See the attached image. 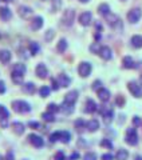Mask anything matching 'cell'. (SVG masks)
Returning <instances> with one entry per match:
<instances>
[{
	"label": "cell",
	"instance_id": "obj_1",
	"mask_svg": "<svg viewBox=\"0 0 142 160\" xmlns=\"http://www.w3.org/2000/svg\"><path fill=\"white\" fill-rule=\"evenodd\" d=\"M12 108L18 113H27L31 111V106L24 100H15V102H12Z\"/></svg>",
	"mask_w": 142,
	"mask_h": 160
},
{
	"label": "cell",
	"instance_id": "obj_2",
	"mask_svg": "<svg viewBox=\"0 0 142 160\" xmlns=\"http://www.w3.org/2000/svg\"><path fill=\"white\" fill-rule=\"evenodd\" d=\"M125 142L129 146H137L138 144V133H137V128L131 127L126 129V136H125Z\"/></svg>",
	"mask_w": 142,
	"mask_h": 160
},
{
	"label": "cell",
	"instance_id": "obj_3",
	"mask_svg": "<svg viewBox=\"0 0 142 160\" xmlns=\"http://www.w3.org/2000/svg\"><path fill=\"white\" fill-rule=\"evenodd\" d=\"M99 112H101V115H102L103 122L106 124H110L114 120V111H113L111 107H102L99 109Z\"/></svg>",
	"mask_w": 142,
	"mask_h": 160
},
{
	"label": "cell",
	"instance_id": "obj_4",
	"mask_svg": "<svg viewBox=\"0 0 142 160\" xmlns=\"http://www.w3.org/2000/svg\"><path fill=\"white\" fill-rule=\"evenodd\" d=\"M74 19H75V11L74 9H66V11L63 12V16H62V23L66 27H70V26H73Z\"/></svg>",
	"mask_w": 142,
	"mask_h": 160
},
{
	"label": "cell",
	"instance_id": "obj_5",
	"mask_svg": "<svg viewBox=\"0 0 142 160\" xmlns=\"http://www.w3.org/2000/svg\"><path fill=\"white\" fill-rule=\"evenodd\" d=\"M91 69H93V67H91V64L89 62H82L78 67V73L80 78H87L90 76Z\"/></svg>",
	"mask_w": 142,
	"mask_h": 160
},
{
	"label": "cell",
	"instance_id": "obj_6",
	"mask_svg": "<svg viewBox=\"0 0 142 160\" xmlns=\"http://www.w3.org/2000/svg\"><path fill=\"white\" fill-rule=\"evenodd\" d=\"M28 142L31 143V146H34L35 148H42L44 146V140L42 136H39L36 133H30L28 135Z\"/></svg>",
	"mask_w": 142,
	"mask_h": 160
},
{
	"label": "cell",
	"instance_id": "obj_7",
	"mask_svg": "<svg viewBox=\"0 0 142 160\" xmlns=\"http://www.w3.org/2000/svg\"><path fill=\"white\" fill-rule=\"evenodd\" d=\"M142 18V11L139 8H133V9H130L129 13H128V20L131 23V24H134V23H138L139 20Z\"/></svg>",
	"mask_w": 142,
	"mask_h": 160
},
{
	"label": "cell",
	"instance_id": "obj_8",
	"mask_svg": "<svg viewBox=\"0 0 142 160\" xmlns=\"http://www.w3.org/2000/svg\"><path fill=\"white\" fill-rule=\"evenodd\" d=\"M128 88H129V91L131 92V95H133L134 98H138V99L142 98V88L137 82H129Z\"/></svg>",
	"mask_w": 142,
	"mask_h": 160
},
{
	"label": "cell",
	"instance_id": "obj_9",
	"mask_svg": "<svg viewBox=\"0 0 142 160\" xmlns=\"http://www.w3.org/2000/svg\"><path fill=\"white\" fill-rule=\"evenodd\" d=\"M79 23H80V26H83V27L91 26V23H93V13L89 11L82 12L79 15Z\"/></svg>",
	"mask_w": 142,
	"mask_h": 160
},
{
	"label": "cell",
	"instance_id": "obj_10",
	"mask_svg": "<svg viewBox=\"0 0 142 160\" xmlns=\"http://www.w3.org/2000/svg\"><path fill=\"white\" fill-rule=\"evenodd\" d=\"M98 55L103 60H110L111 58H113V51H111V48L107 47V46H101V49H99Z\"/></svg>",
	"mask_w": 142,
	"mask_h": 160
},
{
	"label": "cell",
	"instance_id": "obj_11",
	"mask_svg": "<svg viewBox=\"0 0 142 160\" xmlns=\"http://www.w3.org/2000/svg\"><path fill=\"white\" fill-rule=\"evenodd\" d=\"M97 95H98V98H99L101 102H103V103L109 102V100H110V96H111L110 91H109L107 88H105V87H101L98 91H97Z\"/></svg>",
	"mask_w": 142,
	"mask_h": 160
},
{
	"label": "cell",
	"instance_id": "obj_12",
	"mask_svg": "<svg viewBox=\"0 0 142 160\" xmlns=\"http://www.w3.org/2000/svg\"><path fill=\"white\" fill-rule=\"evenodd\" d=\"M85 112L86 113H94L98 111V104L94 102L93 99H87L86 100V106H85Z\"/></svg>",
	"mask_w": 142,
	"mask_h": 160
},
{
	"label": "cell",
	"instance_id": "obj_13",
	"mask_svg": "<svg viewBox=\"0 0 142 160\" xmlns=\"http://www.w3.org/2000/svg\"><path fill=\"white\" fill-rule=\"evenodd\" d=\"M35 72H36V76H38V78L46 79V78H47V75H48V69H47V67H46L43 63H39L38 66H36V69H35Z\"/></svg>",
	"mask_w": 142,
	"mask_h": 160
},
{
	"label": "cell",
	"instance_id": "obj_14",
	"mask_svg": "<svg viewBox=\"0 0 142 160\" xmlns=\"http://www.w3.org/2000/svg\"><path fill=\"white\" fill-rule=\"evenodd\" d=\"M74 106L75 104H71V103H67V102H63L62 104L59 106V111L63 112L66 115H70L74 112Z\"/></svg>",
	"mask_w": 142,
	"mask_h": 160
},
{
	"label": "cell",
	"instance_id": "obj_15",
	"mask_svg": "<svg viewBox=\"0 0 142 160\" xmlns=\"http://www.w3.org/2000/svg\"><path fill=\"white\" fill-rule=\"evenodd\" d=\"M58 84H59V87H63V88H66V87H68L70 84H71V79L67 76L66 73H60L59 76H58Z\"/></svg>",
	"mask_w": 142,
	"mask_h": 160
},
{
	"label": "cell",
	"instance_id": "obj_16",
	"mask_svg": "<svg viewBox=\"0 0 142 160\" xmlns=\"http://www.w3.org/2000/svg\"><path fill=\"white\" fill-rule=\"evenodd\" d=\"M43 27V18L42 16H35L31 22V29L32 31H39Z\"/></svg>",
	"mask_w": 142,
	"mask_h": 160
},
{
	"label": "cell",
	"instance_id": "obj_17",
	"mask_svg": "<svg viewBox=\"0 0 142 160\" xmlns=\"http://www.w3.org/2000/svg\"><path fill=\"white\" fill-rule=\"evenodd\" d=\"M86 128H87V131H90V132L98 131L99 129V122L97 119H91V120H89V122L86 123Z\"/></svg>",
	"mask_w": 142,
	"mask_h": 160
},
{
	"label": "cell",
	"instance_id": "obj_18",
	"mask_svg": "<svg viewBox=\"0 0 142 160\" xmlns=\"http://www.w3.org/2000/svg\"><path fill=\"white\" fill-rule=\"evenodd\" d=\"M11 58H12V55L8 49H0V62L3 64H7L11 62Z\"/></svg>",
	"mask_w": 142,
	"mask_h": 160
},
{
	"label": "cell",
	"instance_id": "obj_19",
	"mask_svg": "<svg viewBox=\"0 0 142 160\" xmlns=\"http://www.w3.org/2000/svg\"><path fill=\"white\" fill-rule=\"evenodd\" d=\"M22 89L24 93H28V95H34L35 92H36V87H35V84L28 82V83H24L22 86Z\"/></svg>",
	"mask_w": 142,
	"mask_h": 160
},
{
	"label": "cell",
	"instance_id": "obj_20",
	"mask_svg": "<svg viewBox=\"0 0 142 160\" xmlns=\"http://www.w3.org/2000/svg\"><path fill=\"white\" fill-rule=\"evenodd\" d=\"M78 100V91H70L66 93L64 96V100L63 102H67V103H71V104H75V102Z\"/></svg>",
	"mask_w": 142,
	"mask_h": 160
},
{
	"label": "cell",
	"instance_id": "obj_21",
	"mask_svg": "<svg viewBox=\"0 0 142 160\" xmlns=\"http://www.w3.org/2000/svg\"><path fill=\"white\" fill-rule=\"evenodd\" d=\"M0 18H2V20H4V22L9 20L12 18L11 9H9L8 7H0Z\"/></svg>",
	"mask_w": 142,
	"mask_h": 160
},
{
	"label": "cell",
	"instance_id": "obj_22",
	"mask_svg": "<svg viewBox=\"0 0 142 160\" xmlns=\"http://www.w3.org/2000/svg\"><path fill=\"white\" fill-rule=\"evenodd\" d=\"M122 64H123V68H126V69H133L137 67L133 58H130V56H125L122 59Z\"/></svg>",
	"mask_w": 142,
	"mask_h": 160
},
{
	"label": "cell",
	"instance_id": "obj_23",
	"mask_svg": "<svg viewBox=\"0 0 142 160\" xmlns=\"http://www.w3.org/2000/svg\"><path fill=\"white\" fill-rule=\"evenodd\" d=\"M19 15L23 19H27L28 16H31L32 15V9L30 7H27V6H20L19 7Z\"/></svg>",
	"mask_w": 142,
	"mask_h": 160
},
{
	"label": "cell",
	"instance_id": "obj_24",
	"mask_svg": "<svg viewBox=\"0 0 142 160\" xmlns=\"http://www.w3.org/2000/svg\"><path fill=\"white\" fill-rule=\"evenodd\" d=\"M98 13L101 15V16H103V18L107 16V15L110 13V7H109V4H107V3L99 4V7H98Z\"/></svg>",
	"mask_w": 142,
	"mask_h": 160
},
{
	"label": "cell",
	"instance_id": "obj_25",
	"mask_svg": "<svg viewBox=\"0 0 142 160\" xmlns=\"http://www.w3.org/2000/svg\"><path fill=\"white\" fill-rule=\"evenodd\" d=\"M12 129H14V132L16 135H23L26 128H24V126L20 122H14L12 123Z\"/></svg>",
	"mask_w": 142,
	"mask_h": 160
},
{
	"label": "cell",
	"instance_id": "obj_26",
	"mask_svg": "<svg viewBox=\"0 0 142 160\" xmlns=\"http://www.w3.org/2000/svg\"><path fill=\"white\" fill-rule=\"evenodd\" d=\"M128 158H129V152L126 151V149H123V148L118 149L117 153H115V156H114L115 160H128Z\"/></svg>",
	"mask_w": 142,
	"mask_h": 160
},
{
	"label": "cell",
	"instance_id": "obj_27",
	"mask_svg": "<svg viewBox=\"0 0 142 160\" xmlns=\"http://www.w3.org/2000/svg\"><path fill=\"white\" fill-rule=\"evenodd\" d=\"M131 46L133 48H141L142 47V36L141 35H134L131 38Z\"/></svg>",
	"mask_w": 142,
	"mask_h": 160
},
{
	"label": "cell",
	"instance_id": "obj_28",
	"mask_svg": "<svg viewBox=\"0 0 142 160\" xmlns=\"http://www.w3.org/2000/svg\"><path fill=\"white\" fill-rule=\"evenodd\" d=\"M23 76H24L23 73H19L15 71H12V73H11V79L15 84H23Z\"/></svg>",
	"mask_w": 142,
	"mask_h": 160
},
{
	"label": "cell",
	"instance_id": "obj_29",
	"mask_svg": "<svg viewBox=\"0 0 142 160\" xmlns=\"http://www.w3.org/2000/svg\"><path fill=\"white\" fill-rule=\"evenodd\" d=\"M28 49H30V53H31L32 56H35V55H38V53H39V51H40V46H39L36 42H32V43H30Z\"/></svg>",
	"mask_w": 142,
	"mask_h": 160
},
{
	"label": "cell",
	"instance_id": "obj_30",
	"mask_svg": "<svg viewBox=\"0 0 142 160\" xmlns=\"http://www.w3.org/2000/svg\"><path fill=\"white\" fill-rule=\"evenodd\" d=\"M71 140V133L68 131H60V138H59V142H62L64 144L70 143Z\"/></svg>",
	"mask_w": 142,
	"mask_h": 160
},
{
	"label": "cell",
	"instance_id": "obj_31",
	"mask_svg": "<svg viewBox=\"0 0 142 160\" xmlns=\"http://www.w3.org/2000/svg\"><path fill=\"white\" fill-rule=\"evenodd\" d=\"M57 49H58L59 53L66 52V49H67V40H66V39H60L59 43H58V46H57Z\"/></svg>",
	"mask_w": 142,
	"mask_h": 160
},
{
	"label": "cell",
	"instance_id": "obj_32",
	"mask_svg": "<svg viewBox=\"0 0 142 160\" xmlns=\"http://www.w3.org/2000/svg\"><path fill=\"white\" fill-rule=\"evenodd\" d=\"M12 71L24 75V73H26V71H27V68H26V66H24V64H22V63H16V64H14Z\"/></svg>",
	"mask_w": 142,
	"mask_h": 160
},
{
	"label": "cell",
	"instance_id": "obj_33",
	"mask_svg": "<svg viewBox=\"0 0 142 160\" xmlns=\"http://www.w3.org/2000/svg\"><path fill=\"white\" fill-rule=\"evenodd\" d=\"M50 93H51V88L50 87H47V86H42L39 88V95L42 98H47V96H50Z\"/></svg>",
	"mask_w": 142,
	"mask_h": 160
},
{
	"label": "cell",
	"instance_id": "obj_34",
	"mask_svg": "<svg viewBox=\"0 0 142 160\" xmlns=\"http://www.w3.org/2000/svg\"><path fill=\"white\" fill-rule=\"evenodd\" d=\"M42 119L44 120V122H47V123H52V122H55V116H54V113L48 112V111L42 113Z\"/></svg>",
	"mask_w": 142,
	"mask_h": 160
},
{
	"label": "cell",
	"instance_id": "obj_35",
	"mask_svg": "<svg viewBox=\"0 0 142 160\" xmlns=\"http://www.w3.org/2000/svg\"><path fill=\"white\" fill-rule=\"evenodd\" d=\"M99 146L106 148V149H113V143H111L110 139H102L99 143Z\"/></svg>",
	"mask_w": 142,
	"mask_h": 160
},
{
	"label": "cell",
	"instance_id": "obj_36",
	"mask_svg": "<svg viewBox=\"0 0 142 160\" xmlns=\"http://www.w3.org/2000/svg\"><path fill=\"white\" fill-rule=\"evenodd\" d=\"M8 118H9V111L0 104V119H8Z\"/></svg>",
	"mask_w": 142,
	"mask_h": 160
},
{
	"label": "cell",
	"instance_id": "obj_37",
	"mask_svg": "<svg viewBox=\"0 0 142 160\" xmlns=\"http://www.w3.org/2000/svg\"><path fill=\"white\" fill-rule=\"evenodd\" d=\"M74 126H75V128H77L78 131L80 132V131H82L83 128H86V122H85L83 119H78L77 122H75V124H74Z\"/></svg>",
	"mask_w": 142,
	"mask_h": 160
},
{
	"label": "cell",
	"instance_id": "obj_38",
	"mask_svg": "<svg viewBox=\"0 0 142 160\" xmlns=\"http://www.w3.org/2000/svg\"><path fill=\"white\" fill-rule=\"evenodd\" d=\"M59 138H60V131H55L50 135V143H57L59 142Z\"/></svg>",
	"mask_w": 142,
	"mask_h": 160
},
{
	"label": "cell",
	"instance_id": "obj_39",
	"mask_svg": "<svg viewBox=\"0 0 142 160\" xmlns=\"http://www.w3.org/2000/svg\"><path fill=\"white\" fill-rule=\"evenodd\" d=\"M47 111H48V112H51V113L58 112V111H59V106H57L55 103H50L48 106H47Z\"/></svg>",
	"mask_w": 142,
	"mask_h": 160
},
{
	"label": "cell",
	"instance_id": "obj_40",
	"mask_svg": "<svg viewBox=\"0 0 142 160\" xmlns=\"http://www.w3.org/2000/svg\"><path fill=\"white\" fill-rule=\"evenodd\" d=\"M125 99L122 98V96H121V95H118V96H117L115 98V106L117 107H123L125 106Z\"/></svg>",
	"mask_w": 142,
	"mask_h": 160
},
{
	"label": "cell",
	"instance_id": "obj_41",
	"mask_svg": "<svg viewBox=\"0 0 142 160\" xmlns=\"http://www.w3.org/2000/svg\"><path fill=\"white\" fill-rule=\"evenodd\" d=\"M83 160H97V155L94 152H87L83 155Z\"/></svg>",
	"mask_w": 142,
	"mask_h": 160
},
{
	"label": "cell",
	"instance_id": "obj_42",
	"mask_svg": "<svg viewBox=\"0 0 142 160\" xmlns=\"http://www.w3.org/2000/svg\"><path fill=\"white\" fill-rule=\"evenodd\" d=\"M99 49H101V44H98V43H94V44H91L90 46V51L93 53H98Z\"/></svg>",
	"mask_w": 142,
	"mask_h": 160
},
{
	"label": "cell",
	"instance_id": "obj_43",
	"mask_svg": "<svg viewBox=\"0 0 142 160\" xmlns=\"http://www.w3.org/2000/svg\"><path fill=\"white\" fill-rule=\"evenodd\" d=\"M28 127L32 128V129H40L42 128V124L39 122H28Z\"/></svg>",
	"mask_w": 142,
	"mask_h": 160
},
{
	"label": "cell",
	"instance_id": "obj_44",
	"mask_svg": "<svg viewBox=\"0 0 142 160\" xmlns=\"http://www.w3.org/2000/svg\"><path fill=\"white\" fill-rule=\"evenodd\" d=\"M54 159H55V160H67V159H66V155H64L63 151H58L57 153H55Z\"/></svg>",
	"mask_w": 142,
	"mask_h": 160
},
{
	"label": "cell",
	"instance_id": "obj_45",
	"mask_svg": "<svg viewBox=\"0 0 142 160\" xmlns=\"http://www.w3.org/2000/svg\"><path fill=\"white\" fill-rule=\"evenodd\" d=\"M101 87H103V86H102V82H101V80H95V82L93 83V86H91L93 91H98Z\"/></svg>",
	"mask_w": 142,
	"mask_h": 160
},
{
	"label": "cell",
	"instance_id": "obj_46",
	"mask_svg": "<svg viewBox=\"0 0 142 160\" xmlns=\"http://www.w3.org/2000/svg\"><path fill=\"white\" fill-rule=\"evenodd\" d=\"M54 36H55V32L52 31V29H48L47 32H46V40H47V42H50V40H52L54 39Z\"/></svg>",
	"mask_w": 142,
	"mask_h": 160
},
{
	"label": "cell",
	"instance_id": "obj_47",
	"mask_svg": "<svg viewBox=\"0 0 142 160\" xmlns=\"http://www.w3.org/2000/svg\"><path fill=\"white\" fill-rule=\"evenodd\" d=\"M51 89H54V91H58L59 89V84H58V80L51 78V87H50Z\"/></svg>",
	"mask_w": 142,
	"mask_h": 160
},
{
	"label": "cell",
	"instance_id": "obj_48",
	"mask_svg": "<svg viewBox=\"0 0 142 160\" xmlns=\"http://www.w3.org/2000/svg\"><path fill=\"white\" fill-rule=\"evenodd\" d=\"M60 4H62L60 3V0H52V11L54 12H57L58 9L60 8Z\"/></svg>",
	"mask_w": 142,
	"mask_h": 160
},
{
	"label": "cell",
	"instance_id": "obj_49",
	"mask_svg": "<svg viewBox=\"0 0 142 160\" xmlns=\"http://www.w3.org/2000/svg\"><path fill=\"white\" fill-rule=\"evenodd\" d=\"M3 160H15V155H14V152H12V151H8V152L6 153V156L3 158Z\"/></svg>",
	"mask_w": 142,
	"mask_h": 160
},
{
	"label": "cell",
	"instance_id": "obj_50",
	"mask_svg": "<svg viewBox=\"0 0 142 160\" xmlns=\"http://www.w3.org/2000/svg\"><path fill=\"white\" fill-rule=\"evenodd\" d=\"M102 160H114V155L113 153H103L102 156H101Z\"/></svg>",
	"mask_w": 142,
	"mask_h": 160
},
{
	"label": "cell",
	"instance_id": "obj_51",
	"mask_svg": "<svg viewBox=\"0 0 142 160\" xmlns=\"http://www.w3.org/2000/svg\"><path fill=\"white\" fill-rule=\"evenodd\" d=\"M7 91V87H6V83L3 82V80H0V95H3V93H6Z\"/></svg>",
	"mask_w": 142,
	"mask_h": 160
},
{
	"label": "cell",
	"instance_id": "obj_52",
	"mask_svg": "<svg viewBox=\"0 0 142 160\" xmlns=\"http://www.w3.org/2000/svg\"><path fill=\"white\" fill-rule=\"evenodd\" d=\"M80 158V155H79V152H77V151H75V152H73V153H71L70 155V158H68V160H78Z\"/></svg>",
	"mask_w": 142,
	"mask_h": 160
},
{
	"label": "cell",
	"instance_id": "obj_53",
	"mask_svg": "<svg viewBox=\"0 0 142 160\" xmlns=\"http://www.w3.org/2000/svg\"><path fill=\"white\" fill-rule=\"evenodd\" d=\"M133 124L135 127H138V126H141V119L138 118V116H134L133 118Z\"/></svg>",
	"mask_w": 142,
	"mask_h": 160
},
{
	"label": "cell",
	"instance_id": "obj_54",
	"mask_svg": "<svg viewBox=\"0 0 142 160\" xmlns=\"http://www.w3.org/2000/svg\"><path fill=\"white\" fill-rule=\"evenodd\" d=\"M134 160H142V156H141V155H135V156H134Z\"/></svg>",
	"mask_w": 142,
	"mask_h": 160
},
{
	"label": "cell",
	"instance_id": "obj_55",
	"mask_svg": "<svg viewBox=\"0 0 142 160\" xmlns=\"http://www.w3.org/2000/svg\"><path fill=\"white\" fill-rule=\"evenodd\" d=\"M79 2H80V3H89L90 0H79Z\"/></svg>",
	"mask_w": 142,
	"mask_h": 160
},
{
	"label": "cell",
	"instance_id": "obj_56",
	"mask_svg": "<svg viewBox=\"0 0 142 160\" xmlns=\"http://www.w3.org/2000/svg\"><path fill=\"white\" fill-rule=\"evenodd\" d=\"M0 2H6V3H8V2H12V0H0Z\"/></svg>",
	"mask_w": 142,
	"mask_h": 160
},
{
	"label": "cell",
	"instance_id": "obj_57",
	"mask_svg": "<svg viewBox=\"0 0 142 160\" xmlns=\"http://www.w3.org/2000/svg\"><path fill=\"white\" fill-rule=\"evenodd\" d=\"M139 83H141V86H142V75H141V78H139Z\"/></svg>",
	"mask_w": 142,
	"mask_h": 160
},
{
	"label": "cell",
	"instance_id": "obj_58",
	"mask_svg": "<svg viewBox=\"0 0 142 160\" xmlns=\"http://www.w3.org/2000/svg\"><path fill=\"white\" fill-rule=\"evenodd\" d=\"M0 160H3V156H2V155H0Z\"/></svg>",
	"mask_w": 142,
	"mask_h": 160
},
{
	"label": "cell",
	"instance_id": "obj_59",
	"mask_svg": "<svg viewBox=\"0 0 142 160\" xmlns=\"http://www.w3.org/2000/svg\"><path fill=\"white\" fill-rule=\"evenodd\" d=\"M121 2H125V0H121Z\"/></svg>",
	"mask_w": 142,
	"mask_h": 160
},
{
	"label": "cell",
	"instance_id": "obj_60",
	"mask_svg": "<svg viewBox=\"0 0 142 160\" xmlns=\"http://www.w3.org/2000/svg\"><path fill=\"white\" fill-rule=\"evenodd\" d=\"M23 160H27V159H23Z\"/></svg>",
	"mask_w": 142,
	"mask_h": 160
},
{
	"label": "cell",
	"instance_id": "obj_61",
	"mask_svg": "<svg viewBox=\"0 0 142 160\" xmlns=\"http://www.w3.org/2000/svg\"><path fill=\"white\" fill-rule=\"evenodd\" d=\"M0 38H2V35H0Z\"/></svg>",
	"mask_w": 142,
	"mask_h": 160
},
{
	"label": "cell",
	"instance_id": "obj_62",
	"mask_svg": "<svg viewBox=\"0 0 142 160\" xmlns=\"http://www.w3.org/2000/svg\"><path fill=\"white\" fill-rule=\"evenodd\" d=\"M42 2H44V0H42Z\"/></svg>",
	"mask_w": 142,
	"mask_h": 160
}]
</instances>
